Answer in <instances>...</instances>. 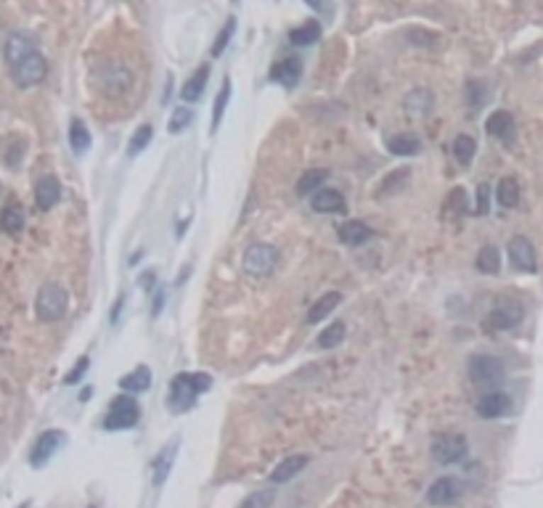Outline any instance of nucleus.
<instances>
[{
	"mask_svg": "<svg viewBox=\"0 0 543 508\" xmlns=\"http://www.w3.org/2000/svg\"><path fill=\"white\" fill-rule=\"evenodd\" d=\"M337 236H340V241L347 244V247H361V244H366V241H371L374 230L369 228L363 220H347V222L340 225Z\"/></svg>",
	"mask_w": 543,
	"mask_h": 508,
	"instance_id": "obj_19",
	"label": "nucleus"
},
{
	"mask_svg": "<svg viewBox=\"0 0 543 508\" xmlns=\"http://www.w3.org/2000/svg\"><path fill=\"white\" fill-rule=\"evenodd\" d=\"M522 315H525V307L520 299L501 297V299H496L493 310H491V315H488V326L496 331H509L514 329V326H520Z\"/></svg>",
	"mask_w": 543,
	"mask_h": 508,
	"instance_id": "obj_7",
	"label": "nucleus"
},
{
	"mask_svg": "<svg viewBox=\"0 0 543 508\" xmlns=\"http://www.w3.org/2000/svg\"><path fill=\"white\" fill-rule=\"evenodd\" d=\"M464 207H466V199H464V188H453L451 191V196L445 199V212H464Z\"/></svg>",
	"mask_w": 543,
	"mask_h": 508,
	"instance_id": "obj_44",
	"label": "nucleus"
},
{
	"mask_svg": "<svg viewBox=\"0 0 543 508\" xmlns=\"http://www.w3.org/2000/svg\"><path fill=\"white\" fill-rule=\"evenodd\" d=\"M503 363L493 355H474L469 360V379L477 387H496L503 379Z\"/></svg>",
	"mask_w": 543,
	"mask_h": 508,
	"instance_id": "obj_9",
	"label": "nucleus"
},
{
	"mask_svg": "<svg viewBox=\"0 0 543 508\" xmlns=\"http://www.w3.org/2000/svg\"><path fill=\"white\" fill-rule=\"evenodd\" d=\"M464 96H466V103H469V109H480L485 101H488V85L485 82H466V88H464Z\"/></svg>",
	"mask_w": 543,
	"mask_h": 508,
	"instance_id": "obj_36",
	"label": "nucleus"
},
{
	"mask_svg": "<svg viewBox=\"0 0 543 508\" xmlns=\"http://www.w3.org/2000/svg\"><path fill=\"white\" fill-rule=\"evenodd\" d=\"M496 199H498L503 210H514L520 204V183L514 178H501L498 188H496Z\"/></svg>",
	"mask_w": 543,
	"mask_h": 508,
	"instance_id": "obj_29",
	"label": "nucleus"
},
{
	"mask_svg": "<svg viewBox=\"0 0 543 508\" xmlns=\"http://www.w3.org/2000/svg\"><path fill=\"white\" fill-rule=\"evenodd\" d=\"M408 178H411V172L403 167V169H395L393 175H387V178L382 180V186H379V196H387V193H395V191H401L405 183H408Z\"/></svg>",
	"mask_w": 543,
	"mask_h": 508,
	"instance_id": "obj_34",
	"label": "nucleus"
},
{
	"mask_svg": "<svg viewBox=\"0 0 543 508\" xmlns=\"http://www.w3.org/2000/svg\"><path fill=\"white\" fill-rule=\"evenodd\" d=\"M321 38V24L318 21H308L297 30L289 32V43L292 45H313V43Z\"/></svg>",
	"mask_w": 543,
	"mask_h": 508,
	"instance_id": "obj_33",
	"label": "nucleus"
},
{
	"mask_svg": "<svg viewBox=\"0 0 543 508\" xmlns=\"http://www.w3.org/2000/svg\"><path fill=\"white\" fill-rule=\"evenodd\" d=\"M64 442H67V434H64L61 429H48V431H43L40 437H38V442H35L32 453H30V463L35 468L45 466V463H48V461L59 453Z\"/></svg>",
	"mask_w": 543,
	"mask_h": 508,
	"instance_id": "obj_10",
	"label": "nucleus"
},
{
	"mask_svg": "<svg viewBox=\"0 0 543 508\" xmlns=\"http://www.w3.org/2000/svg\"><path fill=\"white\" fill-rule=\"evenodd\" d=\"M91 130L85 128V122L82 120H72L69 125V146L74 154H85V151L91 149Z\"/></svg>",
	"mask_w": 543,
	"mask_h": 508,
	"instance_id": "obj_30",
	"label": "nucleus"
},
{
	"mask_svg": "<svg viewBox=\"0 0 543 508\" xmlns=\"http://www.w3.org/2000/svg\"><path fill=\"white\" fill-rule=\"evenodd\" d=\"M88 368H91V360H88V358H80V360H77V366H74V368H72L69 373L64 376V384H67V387H72V384H77V381H80L82 376L88 373Z\"/></svg>",
	"mask_w": 543,
	"mask_h": 508,
	"instance_id": "obj_42",
	"label": "nucleus"
},
{
	"mask_svg": "<svg viewBox=\"0 0 543 508\" xmlns=\"http://www.w3.org/2000/svg\"><path fill=\"white\" fill-rule=\"evenodd\" d=\"M191 120H194V111L189 109V106H178V109L172 111L170 125H167V128H170L172 135H181L183 130L191 125Z\"/></svg>",
	"mask_w": 543,
	"mask_h": 508,
	"instance_id": "obj_39",
	"label": "nucleus"
},
{
	"mask_svg": "<svg viewBox=\"0 0 543 508\" xmlns=\"http://www.w3.org/2000/svg\"><path fill=\"white\" fill-rule=\"evenodd\" d=\"M141 419V408L130 395H120L111 400L109 413L103 416V429L109 431H122V429H133Z\"/></svg>",
	"mask_w": 543,
	"mask_h": 508,
	"instance_id": "obj_4",
	"label": "nucleus"
},
{
	"mask_svg": "<svg viewBox=\"0 0 543 508\" xmlns=\"http://www.w3.org/2000/svg\"><path fill=\"white\" fill-rule=\"evenodd\" d=\"M67 305H69V297H67L64 286L56 283V281H48V283H43L38 297H35V315L43 323H53V320L64 318Z\"/></svg>",
	"mask_w": 543,
	"mask_h": 508,
	"instance_id": "obj_2",
	"label": "nucleus"
},
{
	"mask_svg": "<svg viewBox=\"0 0 543 508\" xmlns=\"http://www.w3.org/2000/svg\"><path fill=\"white\" fill-rule=\"evenodd\" d=\"M151 138H154V128H151V125H141V128L135 130V135H133L130 143H128L130 157H138V154L151 143Z\"/></svg>",
	"mask_w": 543,
	"mask_h": 508,
	"instance_id": "obj_37",
	"label": "nucleus"
},
{
	"mask_svg": "<svg viewBox=\"0 0 543 508\" xmlns=\"http://www.w3.org/2000/svg\"><path fill=\"white\" fill-rule=\"evenodd\" d=\"M120 387L125 392H130V395H138V392H146L151 387V368L149 366H138V368H133L128 376H122L120 379Z\"/></svg>",
	"mask_w": 543,
	"mask_h": 508,
	"instance_id": "obj_26",
	"label": "nucleus"
},
{
	"mask_svg": "<svg viewBox=\"0 0 543 508\" xmlns=\"http://www.w3.org/2000/svg\"><path fill=\"white\" fill-rule=\"evenodd\" d=\"M141 286H143V289H154V270H149V273H143Z\"/></svg>",
	"mask_w": 543,
	"mask_h": 508,
	"instance_id": "obj_45",
	"label": "nucleus"
},
{
	"mask_svg": "<svg viewBox=\"0 0 543 508\" xmlns=\"http://www.w3.org/2000/svg\"><path fill=\"white\" fill-rule=\"evenodd\" d=\"M310 463L308 456H289V458H284L279 466H273L271 471V485H284V482H289L292 477H297L302 468Z\"/></svg>",
	"mask_w": 543,
	"mask_h": 508,
	"instance_id": "obj_20",
	"label": "nucleus"
},
{
	"mask_svg": "<svg viewBox=\"0 0 543 508\" xmlns=\"http://www.w3.org/2000/svg\"><path fill=\"white\" fill-rule=\"evenodd\" d=\"M24 228V212L16 204H6L3 212H0V230L6 233H19Z\"/></svg>",
	"mask_w": 543,
	"mask_h": 508,
	"instance_id": "obj_31",
	"label": "nucleus"
},
{
	"mask_svg": "<svg viewBox=\"0 0 543 508\" xmlns=\"http://www.w3.org/2000/svg\"><path fill=\"white\" fill-rule=\"evenodd\" d=\"M88 508H96V506H88Z\"/></svg>",
	"mask_w": 543,
	"mask_h": 508,
	"instance_id": "obj_47",
	"label": "nucleus"
},
{
	"mask_svg": "<svg viewBox=\"0 0 543 508\" xmlns=\"http://www.w3.org/2000/svg\"><path fill=\"white\" fill-rule=\"evenodd\" d=\"M276 259H279V252L271 244H252L250 249L244 252V273L247 276H257V278H265L273 268H276Z\"/></svg>",
	"mask_w": 543,
	"mask_h": 508,
	"instance_id": "obj_6",
	"label": "nucleus"
},
{
	"mask_svg": "<svg viewBox=\"0 0 543 508\" xmlns=\"http://www.w3.org/2000/svg\"><path fill=\"white\" fill-rule=\"evenodd\" d=\"M212 387L210 373H201V371H183L178 376H172L170 381V395H167V408L172 413H186L194 408V402L201 392H207Z\"/></svg>",
	"mask_w": 543,
	"mask_h": 508,
	"instance_id": "obj_1",
	"label": "nucleus"
},
{
	"mask_svg": "<svg viewBox=\"0 0 543 508\" xmlns=\"http://www.w3.org/2000/svg\"><path fill=\"white\" fill-rule=\"evenodd\" d=\"M93 82H96V88H99L103 96L117 98L122 93H128V88H130V82H133V74L125 64H103V67H96Z\"/></svg>",
	"mask_w": 543,
	"mask_h": 508,
	"instance_id": "obj_3",
	"label": "nucleus"
},
{
	"mask_svg": "<svg viewBox=\"0 0 543 508\" xmlns=\"http://www.w3.org/2000/svg\"><path fill=\"white\" fill-rule=\"evenodd\" d=\"M387 149L395 157H416L422 151V140L416 138L413 132H401V135L387 138Z\"/></svg>",
	"mask_w": 543,
	"mask_h": 508,
	"instance_id": "obj_24",
	"label": "nucleus"
},
{
	"mask_svg": "<svg viewBox=\"0 0 543 508\" xmlns=\"http://www.w3.org/2000/svg\"><path fill=\"white\" fill-rule=\"evenodd\" d=\"M488 207H491V188L480 183L477 186V204H474V215H488Z\"/></svg>",
	"mask_w": 543,
	"mask_h": 508,
	"instance_id": "obj_43",
	"label": "nucleus"
},
{
	"mask_svg": "<svg viewBox=\"0 0 543 508\" xmlns=\"http://www.w3.org/2000/svg\"><path fill=\"white\" fill-rule=\"evenodd\" d=\"M403 106H405V111H408L411 117H427L435 106L432 90H427V88L411 90V93L405 96V101H403Z\"/></svg>",
	"mask_w": 543,
	"mask_h": 508,
	"instance_id": "obj_22",
	"label": "nucleus"
},
{
	"mask_svg": "<svg viewBox=\"0 0 543 508\" xmlns=\"http://www.w3.org/2000/svg\"><path fill=\"white\" fill-rule=\"evenodd\" d=\"M233 32H236V19L231 16V19L225 21V27L218 32V38H215V45H212V56H215V59L223 56V50L228 48V40L233 38Z\"/></svg>",
	"mask_w": 543,
	"mask_h": 508,
	"instance_id": "obj_41",
	"label": "nucleus"
},
{
	"mask_svg": "<svg viewBox=\"0 0 543 508\" xmlns=\"http://www.w3.org/2000/svg\"><path fill=\"white\" fill-rule=\"evenodd\" d=\"M61 199V183L53 175H43L38 183H35V201L43 212L53 210Z\"/></svg>",
	"mask_w": 543,
	"mask_h": 508,
	"instance_id": "obj_15",
	"label": "nucleus"
},
{
	"mask_svg": "<svg viewBox=\"0 0 543 508\" xmlns=\"http://www.w3.org/2000/svg\"><path fill=\"white\" fill-rule=\"evenodd\" d=\"M154 297H157V299H154V315H159L162 305H164V291H157Z\"/></svg>",
	"mask_w": 543,
	"mask_h": 508,
	"instance_id": "obj_46",
	"label": "nucleus"
},
{
	"mask_svg": "<svg viewBox=\"0 0 543 508\" xmlns=\"http://www.w3.org/2000/svg\"><path fill=\"white\" fill-rule=\"evenodd\" d=\"M228 98H231V80L223 82L220 93H218V98H215V111H212V130H218V125H220L223 114H225V106H228Z\"/></svg>",
	"mask_w": 543,
	"mask_h": 508,
	"instance_id": "obj_38",
	"label": "nucleus"
},
{
	"mask_svg": "<svg viewBox=\"0 0 543 508\" xmlns=\"http://www.w3.org/2000/svg\"><path fill=\"white\" fill-rule=\"evenodd\" d=\"M466 437L464 434H456V431H445V434H437L432 439V461L435 463H443V466H451V463H459V461L466 456Z\"/></svg>",
	"mask_w": 543,
	"mask_h": 508,
	"instance_id": "obj_5",
	"label": "nucleus"
},
{
	"mask_svg": "<svg viewBox=\"0 0 543 508\" xmlns=\"http://www.w3.org/2000/svg\"><path fill=\"white\" fill-rule=\"evenodd\" d=\"M509 259H512L514 268L522 270V273H535V268H538L533 244L525 239V236H514V239L509 241Z\"/></svg>",
	"mask_w": 543,
	"mask_h": 508,
	"instance_id": "obj_12",
	"label": "nucleus"
},
{
	"mask_svg": "<svg viewBox=\"0 0 543 508\" xmlns=\"http://www.w3.org/2000/svg\"><path fill=\"white\" fill-rule=\"evenodd\" d=\"M512 410V397L506 392H488L477 402V416L480 419H501Z\"/></svg>",
	"mask_w": 543,
	"mask_h": 508,
	"instance_id": "obj_14",
	"label": "nucleus"
},
{
	"mask_svg": "<svg viewBox=\"0 0 543 508\" xmlns=\"http://www.w3.org/2000/svg\"><path fill=\"white\" fill-rule=\"evenodd\" d=\"M302 77V61L300 59H281L279 64L271 67V80L284 85V88H294Z\"/></svg>",
	"mask_w": 543,
	"mask_h": 508,
	"instance_id": "obj_18",
	"label": "nucleus"
},
{
	"mask_svg": "<svg viewBox=\"0 0 543 508\" xmlns=\"http://www.w3.org/2000/svg\"><path fill=\"white\" fill-rule=\"evenodd\" d=\"M326 180H329V169H308V172H302V178L297 180V196H310L313 191L318 193Z\"/></svg>",
	"mask_w": 543,
	"mask_h": 508,
	"instance_id": "obj_27",
	"label": "nucleus"
},
{
	"mask_svg": "<svg viewBox=\"0 0 543 508\" xmlns=\"http://www.w3.org/2000/svg\"><path fill=\"white\" fill-rule=\"evenodd\" d=\"M310 207L321 215H342L347 210V201L337 188H321L315 196H313Z\"/></svg>",
	"mask_w": 543,
	"mask_h": 508,
	"instance_id": "obj_17",
	"label": "nucleus"
},
{
	"mask_svg": "<svg viewBox=\"0 0 543 508\" xmlns=\"http://www.w3.org/2000/svg\"><path fill=\"white\" fill-rule=\"evenodd\" d=\"M464 492V485L461 479L456 477H440L432 482V487L427 490V500L432 503V506H451L456 500L461 498Z\"/></svg>",
	"mask_w": 543,
	"mask_h": 508,
	"instance_id": "obj_11",
	"label": "nucleus"
},
{
	"mask_svg": "<svg viewBox=\"0 0 543 508\" xmlns=\"http://www.w3.org/2000/svg\"><path fill=\"white\" fill-rule=\"evenodd\" d=\"M175 458H178V439H172L170 445L162 448L159 453H157V458L151 461V482H154V487H162V485L167 482Z\"/></svg>",
	"mask_w": 543,
	"mask_h": 508,
	"instance_id": "obj_13",
	"label": "nucleus"
},
{
	"mask_svg": "<svg viewBox=\"0 0 543 508\" xmlns=\"http://www.w3.org/2000/svg\"><path fill=\"white\" fill-rule=\"evenodd\" d=\"M345 323L342 320H337V323H332L326 331H321V337H318V347L321 349H332L337 347V344H342V339H345Z\"/></svg>",
	"mask_w": 543,
	"mask_h": 508,
	"instance_id": "obj_35",
	"label": "nucleus"
},
{
	"mask_svg": "<svg viewBox=\"0 0 543 508\" xmlns=\"http://www.w3.org/2000/svg\"><path fill=\"white\" fill-rule=\"evenodd\" d=\"M207 80H210V64H201L199 69L186 80V85H183V90H181V98L186 101V103H196V101L204 96Z\"/></svg>",
	"mask_w": 543,
	"mask_h": 508,
	"instance_id": "obj_21",
	"label": "nucleus"
},
{
	"mask_svg": "<svg viewBox=\"0 0 543 508\" xmlns=\"http://www.w3.org/2000/svg\"><path fill=\"white\" fill-rule=\"evenodd\" d=\"M38 45H35V38L27 35V32H13L6 43V61H9V67L13 64H19L21 59H27L30 53H35Z\"/></svg>",
	"mask_w": 543,
	"mask_h": 508,
	"instance_id": "obj_16",
	"label": "nucleus"
},
{
	"mask_svg": "<svg viewBox=\"0 0 543 508\" xmlns=\"http://www.w3.org/2000/svg\"><path fill=\"white\" fill-rule=\"evenodd\" d=\"M485 130L493 135V138H501V140H509L514 135V117L509 111H493L488 120H485Z\"/></svg>",
	"mask_w": 543,
	"mask_h": 508,
	"instance_id": "obj_23",
	"label": "nucleus"
},
{
	"mask_svg": "<svg viewBox=\"0 0 543 508\" xmlns=\"http://www.w3.org/2000/svg\"><path fill=\"white\" fill-rule=\"evenodd\" d=\"M340 302H342V294H340V291H329V294L318 297L315 305L310 307V312H308V323H321L323 318H329Z\"/></svg>",
	"mask_w": 543,
	"mask_h": 508,
	"instance_id": "obj_25",
	"label": "nucleus"
},
{
	"mask_svg": "<svg viewBox=\"0 0 543 508\" xmlns=\"http://www.w3.org/2000/svg\"><path fill=\"white\" fill-rule=\"evenodd\" d=\"M474 154H477V140H474L472 135L461 132V135L453 138V157H456V162H459L461 167H469V164H472Z\"/></svg>",
	"mask_w": 543,
	"mask_h": 508,
	"instance_id": "obj_28",
	"label": "nucleus"
},
{
	"mask_svg": "<svg viewBox=\"0 0 543 508\" xmlns=\"http://www.w3.org/2000/svg\"><path fill=\"white\" fill-rule=\"evenodd\" d=\"M474 265H477V270L485 273V276H496V273L501 270V254H498L496 247H483Z\"/></svg>",
	"mask_w": 543,
	"mask_h": 508,
	"instance_id": "obj_32",
	"label": "nucleus"
},
{
	"mask_svg": "<svg viewBox=\"0 0 543 508\" xmlns=\"http://www.w3.org/2000/svg\"><path fill=\"white\" fill-rule=\"evenodd\" d=\"M273 500H276V490L265 487V490H257V492H252L250 498L242 503V508H271Z\"/></svg>",
	"mask_w": 543,
	"mask_h": 508,
	"instance_id": "obj_40",
	"label": "nucleus"
},
{
	"mask_svg": "<svg viewBox=\"0 0 543 508\" xmlns=\"http://www.w3.org/2000/svg\"><path fill=\"white\" fill-rule=\"evenodd\" d=\"M45 74H48V64H45L40 50H35V53H30L27 59H21L19 64L11 67V77H13V82H16L19 88H32V85H38V82L45 80Z\"/></svg>",
	"mask_w": 543,
	"mask_h": 508,
	"instance_id": "obj_8",
	"label": "nucleus"
}]
</instances>
